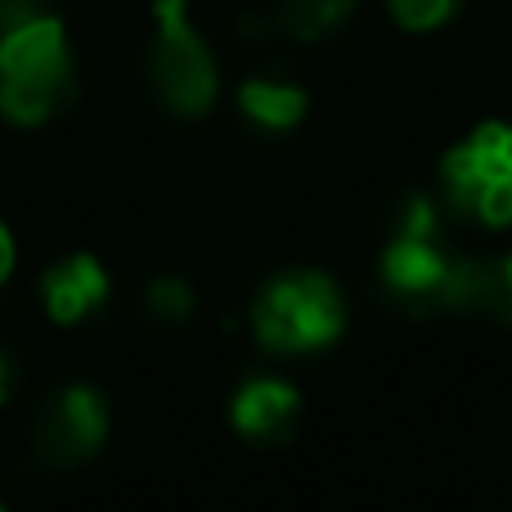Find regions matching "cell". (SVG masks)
<instances>
[{"label": "cell", "instance_id": "16", "mask_svg": "<svg viewBox=\"0 0 512 512\" xmlns=\"http://www.w3.org/2000/svg\"><path fill=\"white\" fill-rule=\"evenodd\" d=\"M9 391H14V364H9V355L0 351V405L9 400Z\"/></svg>", "mask_w": 512, "mask_h": 512}, {"label": "cell", "instance_id": "9", "mask_svg": "<svg viewBox=\"0 0 512 512\" xmlns=\"http://www.w3.org/2000/svg\"><path fill=\"white\" fill-rule=\"evenodd\" d=\"M239 108L243 117L265 131H292L306 117V90L292 81H270V77H252L239 90Z\"/></svg>", "mask_w": 512, "mask_h": 512}, {"label": "cell", "instance_id": "14", "mask_svg": "<svg viewBox=\"0 0 512 512\" xmlns=\"http://www.w3.org/2000/svg\"><path fill=\"white\" fill-rule=\"evenodd\" d=\"M32 9H41V0H0V27L23 18V14H32Z\"/></svg>", "mask_w": 512, "mask_h": 512}, {"label": "cell", "instance_id": "6", "mask_svg": "<svg viewBox=\"0 0 512 512\" xmlns=\"http://www.w3.org/2000/svg\"><path fill=\"white\" fill-rule=\"evenodd\" d=\"M104 436H108V405L95 387H59L41 405L32 427L36 459L54 472L81 468L86 459H95Z\"/></svg>", "mask_w": 512, "mask_h": 512}, {"label": "cell", "instance_id": "10", "mask_svg": "<svg viewBox=\"0 0 512 512\" xmlns=\"http://www.w3.org/2000/svg\"><path fill=\"white\" fill-rule=\"evenodd\" d=\"M355 0H279V18L297 41H315V36L333 32L351 18Z\"/></svg>", "mask_w": 512, "mask_h": 512}, {"label": "cell", "instance_id": "8", "mask_svg": "<svg viewBox=\"0 0 512 512\" xmlns=\"http://www.w3.org/2000/svg\"><path fill=\"white\" fill-rule=\"evenodd\" d=\"M297 409H301V396L297 387L279 378H252L243 382V391L234 396V427H239L248 441L256 445H279L292 436L297 427Z\"/></svg>", "mask_w": 512, "mask_h": 512}, {"label": "cell", "instance_id": "4", "mask_svg": "<svg viewBox=\"0 0 512 512\" xmlns=\"http://www.w3.org/2000/svg\"><path fill=\"white\" fill-rule=\"evenodd\" d=\"M441 180L454 216H472L490 230L512 225V126H477L441 158Z\"/></svg>", "mask_w": 512, "mask_h": 512}, {"label": "cell", "instance_id": "5", "mask_svg": "<svg viewBox=\"0 0 512 512\" xmlns=\"http://www.w3.org/2000/svg\"><path fill=\"white\" fill-rule=\"evenodd\" d=\"M149 90L167 113L203 117L216 99V59L189 23V0H158V36L149 50Z\"/></svg>", "mask_w": 512, "mask_h": 512}, {"label": "cell", "instance_id": "13", "mask_svg": "<svg viewBox=\"0 0 512 512\" xmlns=\"http://www.w3.org/2000/svg\"><path fill=\"white\" fill-rule=\"evenodd\" d=\"M486 315H495L499 324H512V256L495 261V274H490V297H486Z\"/></svg>", "mask_w": 512, "mask_h": 512}, {"label": "cell", "instance_id": "1", "mask_svg": "<svg viewBox=\"0 0 512 512\" xmlns=\"http://www.w3.org/2000/svg\"><path fill=\"white\" fill-rule=\"evenodd\" d=\"M490 274H495V261H472L441 239L432 198H405L396 239L382 252V288L405 315L423 319L454 315V310H486Z\"/></svg>", "mask_w": 512, "mask_h": 512}, {"label": "cell", "instance_id": "2", "mask_svg": "<svg viewBox=\"0 0 512 512\" xmlns=\"http://www.w3.org/2000/svg\"><path fill=\"white\" fill-rule=\"evenodd\" d=\"M77 99V63L63 23L45 9L0 27V113L14 126H41Z\"/></svg>", "mask_w": 512, "mask_h": 512}, {"label": "cell", "instance_id": "15", "mask_svg": "<svg viewBox=\"0 0 512 512\" xmlns=\"http://www.w3.org/2000/svg\"><path fill=\"white\" fill-rule=\"evenodd\" d=\"M9 270H14V239H9V230L0 225V283L9 279Z\"/></svg>", "mask_w": 512, "mask_h": 512}, {"label": "cell", "instance_id": "3", "mask_svg": "<svg viewBox=\"0 0 512 512\" xmlns=\"http://www.w3.org/2000/svg\"><path fill=\"white\" fill-rule=\"evenodd\" d=\"M256 342L274 355H306L337 342L346 328V301L319 270H288L256 292Z\"/></svg>", "mask_w": 512, "mask_h": 512}, {"label": "cell", "instance_id": "7", "mask_svg": "<svg viewBox=\"0 0 512 512\" xmlns=\"http://www.w3.org/2000/svg\"><path fill=\"white\" fill-rule=\"evenodd\" d=\"M41 297L54 324H81L90 310L108 301V274L90 252L63 256L59 265L41 274Z\"/></svg>", "mask_w": 512, "mask_h": 512}, {"label": "cell", "instance_id": "12", "mask_svg": "<svg viewBox=\"0 0 512 512\" xmlns=\"http://www.w3.org/2000/svg\"><path fill=\"white\" fill-rule=\"evenodd\" d=\"M387 5L400 27H409V32H432V27H441L445 18L454 14L459 0H387Z\"/></svg>", "mask_w": 512, "mask_h": 512}, {"label": "cell", "instance_id": "11", "mask_svg": "<svg viewBox=\"0 0 512 512\" xmlns=\"http://www.w3.org/2000/svg\"><path fill=\"white\" fill-rule=\"evenodd\" d=\"M144 310H149L158 324H185V319L194 315V288H189L185 279H176V274H162V279H153L149 292H144Z\"/></svg>", "mask_w": 512, "mask_h": 512}]
</instances>
